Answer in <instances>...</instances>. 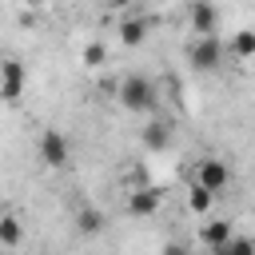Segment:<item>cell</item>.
Instances as JSON below:
<instances>
[{
    "instance_id": "8992f818",
    "label": "cell",
    "mask_w": 255,
    "mask_h": 255,
    "mask_svg": "<svg viewBox=\"0 0 255 255\" xmlns=\"http://www.w3.org/2000/svg\"><path fill=\"white\" fill-rule=\"evenodd\" d=\"M187 28H191L195 36H215V28H219L215 4H211V0H191V4H187Z\"/></svg>"
},
{
    "instance_id": "52a82bcc",
    "label": "cell",
    "mask_w": 255,
    "mask_h": 255,
    "mask_svg": "<svg viewBox=\"0 0 255 255\" xmlns=\"http://www.w3.org/2000/svg\"><path fill=\"white\" fill-rule=\"evenodd\" d=\"M0 72H4V88H0V96H4V104H16V100L24 96L28 72H24V64H20L16 56H8V60L0 64Z\"/></svg>"
},
{
    "instance_id": "ba28073f",
    "label": "cell",
    "mask_w": 255,
    "mask_h": 255,
    "mask_svg": "<svg viewBox=\"0 0 255 255\" xmlns=\"http://www.w3.org/2000/svg\"><path fill=\"white\" fill-rule=\"evenodd\" d=\"M147 28H151V24H147L143 16H124V20H120V44H124V48H139V44L147 40Z\"/></svg>"
},
{
    "instance_id": "9c48e42d",
    "label": "cell",
    "mask_w": 255,
    "mask_h": 255,
    "mask_svg": "<svg viewBox=\"0 0 255 255\" xmlns=\"http://www.w3.org/2000/svg\"><path fill=\"white\" fill-rule=\"evenodd\" d=\"M139 139H143L147 151H167V147H171V124H167V120H151Z\"/></svg>"
},
{
    "instance_id": "8fae6325",
    "label": "cell",
    "mask_w": 255,
    "mask_h": 255,
    "mask_svg": "<svg viewBox=\"0 0 255 255\" xmlns=\"http://www.w3.org/2000/svg\"><path fill=\"white\" fill-rule=\"evenodd\" d=\"M227 56H235V60H251V56H255V28H239V32L227 40Z\"/></svg>"
},
{
    "instance_id": "3957f363",
    "label": "cell",
    "mask_w": 255,
    "mask_h": 255,
    "mask_svg": "<svg viewBox=\"0 0 255 255\" xmlns=\"http://www.w3.org/2000/svg\"><path fill=\"white\" fill-rule=\"evenodd\" d=\"M36 151H40L44 167H52V171H64V167L72 163V143H68V135H64V131H56V128L40 131V143H36Z\"/></svg>"
},
{
    "instance_id": "6da1fadb",
    "label": "cell",
    "mask_w": 255,
    "mask_h": 255,
    "mask_svg": "<svg viewBox=\"0 0 255 255\" xmlns=\"http://www.w3.org/2000/svg\"><path fill=\"white\" fill-rule=\"evenodd\" d=\"M116 100H120L124 112H151L155 100H159V92H155V84H151L147 76L128 72V76L120 80V88H116Z\"/></svg>"
},
{
    "instance_id": "e0dca14e",
    "label": "cell",
    "mask_w": 255,
    "mask_h": 255,
    "mask_svg": "<svg viewBox=\"0 0 255 255\" xmlns=\"http://www.w3.org/2000/svg\"><path fill=\"white\" fill-rule=\"evenodd\" d=\"M163 255H191V251H187L183 243H167V247H163Z\"/></svg>"
},
{
    "instance_id": "ac0fdd59",
    "label": "cell",
    "mask_w": 255,
    "mask_h": 255,
    "mask_svg": "<svg viewBox=\"0 0 255 255\" xmlns=\"http://www.w3.org/2000/svg\"><path fill=\"white\" fill-rule=\"evenodd\" d=\"M104 4H108V8H128L131 0H104Z\"/></svg>"
},
{
    "instance_id": "9a60e30c",
    "label": "cell",
    "mask_w": 255,
    "mask_h": 255,
    "mask_svg": "<svg viewBox=\"0 0 255 255\" xmlns=\"http://www.w3.org/2000/svg\"><path fill=\"white\" fill-rule=\"evenodd\" d=\"M211 255H255V239H247V235H235V239H227V243L211 247Z\"/></svg>"
},
{
    "instance_id": "7a4b0ae2",
    "label": "cell",
    "mask_w": 255,
    "mask_h": 255,
    "mask_svg": "<svg viewBox=\"0 0 255 255\" xmlns=\"http://www.w3.org/2000/svg\"><path fill=\"white\" fill-rule=\"evenodd\" d=\"M223 56H227V48L219 44V36H191L187 40V64H191V72H215L223 64Z\"/></svg>"
},
{
    "instance_id": "30bf717a",
    "label": "cell",
    "mask_w": 255,
    "mask_h": 255,
    "mask_svg": "<svg viewBox=\"0 0 255 255\" xmlns=\"http://www.w3.org/2000/svg\"><path fill=\"white\" fill-rule=\"evenodd\" d=\"M199 239H203V247L211 251V247H219V243L235 239V227H231L227 219H207V223L199 227Z\"/></svg>"
},
{
    "instance_id": "2e32d148",
    "label": "cell",
    "mask_w": 255,
    "mask_h": 255,
    "mask_svg": "<svg viewBox=\"0 0 255 255\" xmlns=\"http://www.w3.org/2000/svg\"><path fill=\"white\" fill-rule=\"evenodd\" d=\"M80 60H84V68H100V64L108 60V48H104V44H84Z\"/></svg>"
},
{
    "instance_id": "5bb4252c",
    "label": "cell",
    "mask_w": 255,
    "mask_h": 255,
    "mask_svg": "<svg viewBox=\"0 0 255 255\" xmlns=\"http://www.w3.org/2000/svg\"><path fill=\"white\" fill-rule=\"evenodd\" d=\"M211 203H215V191H207V187L191 183V191H187V211H191V215H207V211H211Z\"/></svg>"
},
{
    "instance_id": "4fadbf2b",
    "label": "cell",
    "mask_w": 255,
    "mask_h": 255,
    "mask_svg": "<svg viewBox=\"0 0 255 255\" xmlns=\"http://www.w3.org/2000/svg\"><path fill=\"white\" fill-rule=\"evenodd\" d=\"M20 219H16V211H4L0 215V247L4 251H12V247H20Z\"/></svg>"
},
{
    "instance_id": "5b68a950",
    "label": "cell",
    "mask_w": 255,
    "mask_h": 255,
    "mask_svg": "<svg viewBox=\"0 0 255 255\" xmlns=\"http://www.w3.org/2000/svg\"><path fill=\"white\" fill-rule=\"evenodd\" d=\"M159 203H163V191H159V187H135V191H128L124 211H128L131 219H147V215L159 211Z\"/></svg>"
},
{
    "instance_id": "277c9868",
    "label": "cell",
    "mask_w": 255,
    "mask_h": 255,
    "mask_svg": "<svg viewBox=\"0 0 255 255\" xmlns=\"http://www.w3.org/2000/svg\"><path fill=\"white\" fill-rule=\"evenodd\" d=\"M191 183H199V187H207V191H227L231 187V167L223 163V159H215V155H203L195 167H191Z\"/></svg>"
},
{
    "instance_id": "7c38bea8",
    "label": "cell",
    "mask_w": 255,
    "mask_h": 255,
    "mask_svg": "<svg viewBox=\"0 0 255 255\" xmlns=\"http://www.w3.org/2000/svg\"><path fill=\"white\" fill-rule=\"evenodd\" d=\"M104 223H108V219H104V211H96V207H80V211H76V231H80V235H100Z\"/></svg>"
}]
</instances>
